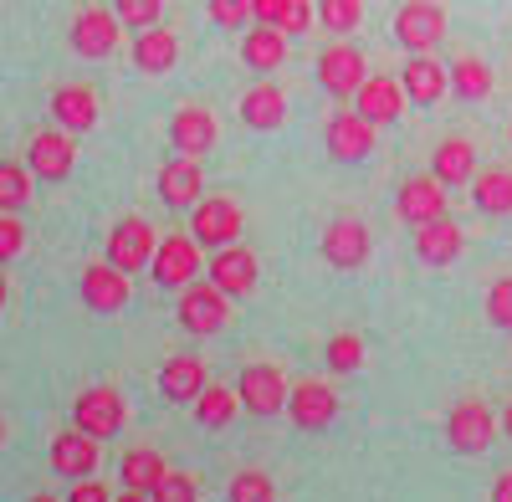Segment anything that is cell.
Masks as SVG:
<instances>
[{"label": "cell", "instance_id": "1", "mask_svg": "<svg viewBox=\"0 0 512 502\" xmlns=\"http://www.w3.org/2000/svg\"><path fill=\"white\" fill-rule=\"evenodd\" d=\"M180 328L195 333V339H210V333H221L231 323V292H221L216 282H185L180 287Z\"/></svg>", "mask_w": 512, "mask_h": 502}, {"label": "cell", "instance_id": "2", "mask_svg": "<svg viewBox=\"0 0 512 502\" xmlns=\"http://www.w3.org/2000/svg\"><path fill=\"white\" fill-rule=\"evenodd\" d=\"M123 421H128V405H123V395L113 385H93V390H82L72 400V426H82V431L98 436V441L118 436Z\"/></svg>", "mask_w": 512, "mask_h": 502}, {"label": "cell", "instance_id": "3", "mask_svg": "<svg viewBox=\"0 0 512 502\" xmlns=\"http://www.w3.org/2000/svg\"><path fill=\"white\" fill-rule=\"evenodd\" d=\"M190 236H195L200 246H210V251L241 241V205L226 200V195H216V200H195V205H190Z\"/></svg>", "mask_w": 512, "mask_h": 502}, {"label": "cell", "instance_id": "4", "mask_svg": "<svg viewBox=\"0 0 512 502\" xmlns=\"http://www.w3.org/2000/svg\"><path fill=\"white\" fill-rule=\"evenodd\" d=\"M236 395H241V410H251V415H282L287 410V380H282V369L277 364H246L241 369V385H236Z\"/></svg>", "mask_w": 512, "mask_h": 502}, {"label": "cell", "instance_id": "5", "mask_svg": "<svg viewBox=\"0 0 512 502\" xmlns=\"http://www.w3.org/2000/svg\"><path fill=\"white\" fill-rule=\"evenodd\" d=\"M441 36H446V11L436 0H405L395 11V41L405 52H431Z\"/></svg>", "mask_w": 512, "mask_h": 502}, {"label": "cell", "instance_id": "6", "mask_svg": "<svg viewBox=\"0 0 512 502\" xmlns=\"http://www.w3.org/2000/svg\"><path fill=\"white\" fill-rule=\"evenodd\" d=\"M149 277L159 287H185L200 277V241L195 236H164L154 246V262H149Z\"/></svg>", "mask_w": 512, "mask_h": 502}, {"label": "cell", "instance_id": "7", "mask_svg": "<svg viewBox=\"0 0 512 502\" xmlns=\"http://www.w3.org/2000/svg\"><path fill=\"white\" fill-rule=\"evenodd\" d=\"M492 436H497V421H492V410H487L482 400H461V405L446 415V441H451L461 456L487 451Z\"/></svg>", "mask_w": 512, "mask_h": 502}, {"label": "cell", "instance_id": "8", "mask_svg": "<svg viewBox=\"0 0 512 502\" xmlns=\"http://www.w3.org/2000/svg\"><path fill=\"white\" fill-rule=\"evenodd\" d=\"M128 272L113 267L108 257L103 262H88L82 267V303H88L93 313H123L128 308Z\"/></svg>", "mask_w": 512, "mask_h": 502}, {"label": "cell", "instance_id": "9", "mask_svg": "<svg viewBox=\"0 0 512 502\" xmlns=\"http://www.w3.org/2000/svg\"><path fill=\"white\" fill-rule=\"evenodd\" d=\"M154 246H159L154 241V226L139 221V216H128V221H118L108 231V262L123 267V272H144L154 262Z\"/></svg>", "mask_w": 512, "mask_h": 502}, {"label": "cell", "instance_id": "10", "mask_svg": "<svg viewBox=\"0 0 512 502\" xmlns=\"http://www.w3.org/2000/svg\"><path fill=\"white\" fill-rule=\"evenodd\" d=\"M118 36H123L118 11L88 6V11L72 21V52H77V57H113V52H118Z\"/></svg>", "mask_w": 512, "mask_h": 502}, {"label": "cell", "instance_id": "11", "mask_svg": "<svg viewBox=\"0 0 512 502\" xmlns=\"http://www.w3.org/2000/svg\"><path fill=\"white\" fill-rule=\"evenodd\" d=\"M364 77H369L364 52L344 47V41H333V47L318 57V82H323V93H333V98H354Z\"/></svg>", "mask_w": 512, "mask_h": 502}, {"label": "cell", "instance_id": "12", "mask_svg": "<svg viewBox=\"0 0 512 502\" xmlns=\"http://www.w3.org/2000/svg\"><path fill=\"white\" fill-rule=\"evenodd\" d=\"M400 82H405V98H410V103L431 108V103H441V98L451 93V67H441L431 52H410Z\"/></svg>", "mask_w": 512, "mask_h": 502}, {"label": "cell", "instance_id": "13", "mask_svg": "<svg viewBox=\"0 0 512 502\" xmlns=\"http://www.w3.org/2000/svg\"><path fill=\"white\" fill-rule=\"evenodd\" d=\"M323 262H333L338 272L364 267V262H369V226L354 221V216L333 221V226L323 231Z\"/></svg>", "mask_w": 512, "mask_h": 502}, {"label": "cell", "instance_id": "14", "mask_svg": "<svg viewBox=\"0 0 512 502\" xmlns=\"http://www.w3.org/2000/svg\"><path fill=\"white\" fill-rule=\"evenodd\" d=\"M98 436H88L82 426L72 431H57L52 436V472L57 477H93L98 472Z\"/></svg>", "mask_w": 512, "mask_h": 502}, {"label": "cell", "instance_id": "15", "mask_svg": "<svg viewBox=\"0 0 512 502\" xmlns=\"http://www.w3.org/2000/svg\"><path fill=\"white\" fill-rule=\"evenodd\" d=\"M26 164H31V175L36 180H67L72 175V164H77V144L67 129H47V134H36L31 149H26Z\"/></svg>", "mask_w": 512, "mask_h": 502}, {"label": "cell", "instance_id": "16", "mask_svg": "<svg viewBox=\"0 0 512 502\" xmlns=\"http://www.w3.org/2000/svg\"><path fill=\"white\" fill-rule=\"evenodd\" d=\"M333 415H338V395H333L323 380H303V385L287 395V421H292V426H303V431H323V426H333Z\"/></svg>", "mask_w": 512, "mask_h": 502}, {"label": "cell", "instance_id": "17", "mask_svg": "<svg viewBox=\"0 0 512 502\" xmlns=\"http://www.w3.org/2000/svg\"><path fill=\"white\" fill-rule=\"evenodd\" d=\"M210 282H216L221 292H231V298H246V292L256 287V251H246L241 241L231 246H216V257H210Z\"/></svg>", "mask_w": 512, "mask_h": 502}, {"label": "cell", "instance_id": "18", "mask_svg": "<svg viewBox=\"0 0 512 502\" xmlns=\"http://www.w3.org/2000/svg\"><path fill=\"white\" fill-rule=\"evenodd\" d=\"M216 139H221V129H216V113L210 108H180L175 113V123H169V144H175L180 154H190V159H205L210 149H216Z\"/></svg>", "mask_w": 512, "mask_h": 502}, {"label": "cell", "instance_id": "19", "mask_svg": "<svg viewBox=\"0 0 512 502\" xmlns=\"http://www.w3.org/2000/svg\"><path fill=\"white\" fill-rule=\"evenodd\" d=\"M395 211H400V221H410V226L446 216V185H441L436 175H415V180H405L400 195H395Z\"/></svg>", "mask_w": 512, "mask_h": 502}, {"label": "cell", "instance_id": "20", "mask_svg": "<svg viewBox=\"0 0 512 502\" xmlns=\"http://www.w3.org/2000/svg\"><path fill=\"white\" fill-rule=\"evenodd\" d=\"M200 190H205V175H200V159H190V154L169 159L159 170V200L169 205V211H190V205L200 200Z\"/></svg>", "mask_w": 512, "mask_h": 502}, {"label": "cell", "instance_id": "21", "mask_svg": "<svg viewBox=\"0 0 512 502\" xmlns=\"http://www.w3.org/2000/svg\"><path fill=\"white\" fill-rule=\"evenodd\" d=\"M323 139H328V154L333 159H364L369 149H374V123L354 108V113H333L328 118V129H323Z\"/></svg>", "mask_w": 512, "mask_h": 502}, {"label": "cell", "instance_id": "22", "mask_svg": "<svg viewBox=\"0 0 512 502\" xmlns=\"http://www.w3.org/2000/svg\"><path fill=\"white\" fill-rule=\"evenodd\" d=\"M461 246H466V236H461V226L446 221V216L415 226V257L431 262V267H451V262L461 257Z\"/></svg>", "mask_w": 512, "mask_h": 502}, {"label": "cell", "instance_id": "23", "mask_svg": "<svg viewBox=\"0 0 512 502\" xmlns=\"http://www.w3.org/2000/svg\"><path fill=\"white\" fill-rule=\"evenodd\" d=\"M52 118L67 134H88L98 123V93L88 88V82H62V88L52 93Z\"/></svg>", "mask_w": 512, "mask_h": 502}, {"label": "cell", "instance_id": "24", "mask_svg": "<svg viewBox=\"0 0 512 502\" xmlns=\"http://www.w3.org/2000/svg\"><path fill=\"white\" fill-rule=\"evenodd\" d=\"M354 108L369 123H395L405 113V82H395V77H364L359 93H354Z\"/></svg>", "mask_w": 512, "mask_h": 502}, {"label": "cell", "instance_id": "25", "mask_svg": "<svg viewBox=\"0 0 512 502\" xmlns=\"http://www.w3.org/2000/svg\"><path fill=\"white\" fill-rule=\"evenodd\" d=\"M205 390V364L195 354H175V359H164L159 369V395L164 400H175V405H195V395Z\"/></svg>", "mask_w": 512, "mask_h": 502}, {"label": "cell", "instance_id": "26", "mask_svg": "<svg viewBox=\"0 0 512 502\" xmlns=\"http://www.w3.org/2000/svg\"><path fill=\"white\" fill-rule=\"evenodd\" d=\"M180 62V41H175V31L169 26H144L139 36H134V67L139 72H149V77H159V72H169Z\"/></svg>", "mask_w": 512, "mask_h": 502}, {"label": "cell", "instance_id": "27", "mask_svg": "<svg viewBox=\"0 0 512 502\" xmlns=\"http://www.w3.org/2000/svg\"><path fill=\"white\" fill-rule=\"evenodd\" d=\"M282 57H287V31H282V26L256 21V26L241 36V62H246V67L272 72V67H282Z\"/></svg>", "mask_w": 512, "mask_h": 502}, {"label": "cell", "instance_id": "28", "mask_svg": "<svg viewBox=\"0 0 512 502\" xmlns=\"http://www.w3.org/2000/svg\"><path fill=\"white\" fill-rule=\"evenodd\" d=\"M118 472H123V497L139 502V497H149L154 482L164 477V456H159L154 446H134V451L118 462Z\"/></svg>", "mask_w": 512, "mask_h": 502}, {"label": "cell", "instance_id": "29", "mask_svg": "<svg viewBox=\"0 0 512 502\" xmlns=\"http://www.w3.org/2000/svg\"><path fill=\"white\" fill-rule=\"evenodd\" d=\"M241 118H246V129H256V134L282 129V118H287V98H282V88H272V82H256V88L241 98Z\"/></svg>", "mask_w": 512, "mask_h": 502}, {"label": "cell", "instance_id": "30", "mask_svg": "<svg viewBox=\"0 0 512 502\" xmlns=\"http://www.w3.org/2000/svg\"><path fill=\"white\" fill-rule=\"evenodd\" d=\"M431 175L446 185V190H461V185H472L477 180V149L466 144V139H446L436 149V164H431Z\"/></svg>", "mask_w": 512, "mask_h": 502}, {"label": "cell", "instance_id": "31", "mask_svg": "<svg viewBox=\"0 0 512 502\" xmlns=\"http://www.w3.org/2000/svg\"><path fill=\"white\" fill-rule=\"evenodd\" d=\"M236 410H241V395L226 390V385H205V390L195 395V421H200L205 431L231 426V421H236Z\"/></svg>", "mask_w": 512, "mask_h": 502}, {"label": "cell", "instance_id": "32", "mask_svg": "<svg viewBox=\"0 0 512 502\" xmlns=\"http://www.w3.org/2000/svg\"><path fill=\"white\" fill-rule=\"evenodd\" d=\"M472 200L482 216H512V175L507 170H482L472 180Z\"/></svg>", "mask_w": 512, "mask_h": 502}, {"label": "cell", "instance_id": "33", "mask_svg": "<svg viewBox=\"0 0 512 502\" xmlns=\"http://www.w3.org/2000/svg\"><path fill=\"white\" fill-rule=\"evenodd\" d=\"M451 93H456V98H487V93H492V67H487L482 57L451 62Z\"/></svg>", "mask_w": 512, "mask_h": 502}, {"label": "cell", "instance_id": "34", "mask_svg": "<svg viewBox=\"0 0 512 502\" xmlns=\"http://www.w3.org/2000/svg\"><path fill=\"white\" fill-rule=\"evenodd\" d=\"M31 200V164L0 159V211H21Z\"/></svg>", "mask_w": 512, "mask_h": 502}, {"label": "cell", "instance_id": "35", "mask_svg": "<svg viewBox=\"0 0 512 502\" xmlns=\"http://www.w3.org/2000/svg\"><path fill=\"white\" fill-rule=\"evenodd\" d=\"M318 21L338 36H349L364 21V0H318Z\"/></svg>", "mask_w": 512, "mask_h": 502}, {"label": "cell", "instance_id": "36", "mask_svg": "<svg viewBox=\"0 0 512 502\" xmlns=\"http://www.w3.org/2000/svg\"><path fill=\"white\" fill-rule=\"evenodd\" d=\"M149 497H154V502H195V497H200V482H195L190 472H169V467H164V477L154 482Z\"/></svg>", "mask_w": 512, "mask_h": 502}, {"label": "cell", "instance_id": "37", "mask_svg": "<svg viewBox=\"0 0 512 502\" xmlns=\"http://www.w3.org/2000/svg\"><path fill=\"white\" fill-rule=\"evenodd\" d=\"M328 364H333L338 374L359 369V364H364V339H359V333H333V339H328Z\"/></svg>", "mask_w": 512, "mask_h": 502}, {"label": "cell", "instance_id": "38", "mask_svg": "<svg viewBox=\"0 0 512 502\" xmlns=\"http://www.w3.org/2000/svg\"><path fill=\"white\" fill-rule=\"evenodd\" d=\"M272 497H277V487L267 472H241L231 482V502H272Z\"/></svg>", "mask_w": 512, "mask_h": 502}, {"label": "cell", "instance_id": "39", "mask_svg": "<svg viewBox=\"0 0 512 502\" xmlns=\"http://www.w3.org/2000/svg\"><path fill=\"white\" fill-rule=\"evenodd\" d=\"M113 11H118V21L123 26H154L159 16H164V0H113Z\"/></svg>", "mask_w": 512, "mask_h": 502}, {"label": "cell", "instance_id": "40", "mask_svg": "<svg viewBox=\"0 0 512 502\" xmlns=\"http://www.w3.org/2000/svg\"><path fill=\"white\" fill-rule=\"evenodd\" d=\"M21 246H26V226L16 221V211H0V267L21 257Z\"/></svg>", "mask_w": 512, "mask_h": 502}, {"label": "cell", "instance_id": "41", "mask_svg": "<svg viewBox=\"0 0 512 502\" xmlns=\"http://www.w3.org/2000/svg\"><path fill=\"white\" fill-rule=\"evenodd\" d=\"M210 21L226 31H241L251 21V0H210Z\"/></svg>", "mask_w": 512, "mask_h": 502}, {"label": "cell", "instance_id": "42", "mask_svg": "<svg viewBox=\"0 0 512 502\" xmlns=\"http://www.w3.org/2000/svg\"><path fill=\"white\" fill-rule=\"evenodd\" d=\"M487 318H492L497 328H512V277L492 282V292H487Z\"/></svg>", "mask_w": 512, "mask_h": 502}, {"label": "cell", "instance_id": "43", "mask_svg": "<svg viewBox=\"0 0 512 502\" xmlns=\"http://www.w3.org/2000/svg\"><path fill=\"white\" fill-rule=\"evenodd\" d=\"M313 0H287V6H282V16H277V26L287 31V36H303L308 26H313Z\"/></svg>", "mask_w": 512, "mask_h": 502}, {"label": "cell", "instance_id": "44", "mask_svg": "<svg viewBox=\"0 0 512 502\" xmlns=\"http://www.w3.org/2000/svg\"><path fill=\"white\" fill-rule=\"evenodd\" d=\"M67 497H72V502H108V487H103V482H88V477H77Z\"/></svg>", "mask_w": 512, "mask_h": 502}, {"label": "cell", "instance_id": "45", "mask_svg": "<svg viewBox=\"0 0 512 502\" xmlns=\"http://www.w3.org/2000/svg\"><path fill=\"white\" fill-rule=\"evenodd\" d=\"M282 6H287V0H251V21H272L277 26Z\"/></svg>", "mask_w": 512, "mask_h": 502}, {"label": "cell", "instance_id": "46", "mask_svg": "<svg viewBox=\"0 0 512 502\" xmlns=\"http://www.w3.org/2000/svg\"><path fill=\"white\" fill-rule=\"evenodd\" d=\"M492 502H512V472H502V477L492 482Z\"/></svg>", "mask_w": 512, "mask_h": 502}, {"label": "cell", "instance_id": "47", "mask_svg": "<svg viewBox=\"0 0 512 502\" xmlns=\"http://www.w3.org/2000/svg\"><path fill=\"white\" fill-rule=\"evenodd\" d=\"M6 298H11V282H6V272H0V308H6Z\"/></svg>", "mask_w": 512, "mask_h": 502}, {"label": "cell", "instance_id": "48", "mask_svg": "<svg viewBox=\"0 0 512 502\" xmlns=\"http://www.w3.org/2000/svg\"><path fill=\"white\" fill-rule=\"evenodd\" d=\"M502 431L512 436V400H507V410H502Z\"/></svg>", "mask_w": 512, "mask_h": 502}, {"label": "cell", "instance_id": "49", "mask_svg": "<svg viewBox=\"0 0 512 502\" xmlns=\"http://www.w3.org/2000/svg\"><path fill=\"white\" fill-rule=\"evenodd\" d=\"M0 446H6V421H0Z\"/></svg>", "mask_w": 512, "mask_h": 502}]
</instances>
